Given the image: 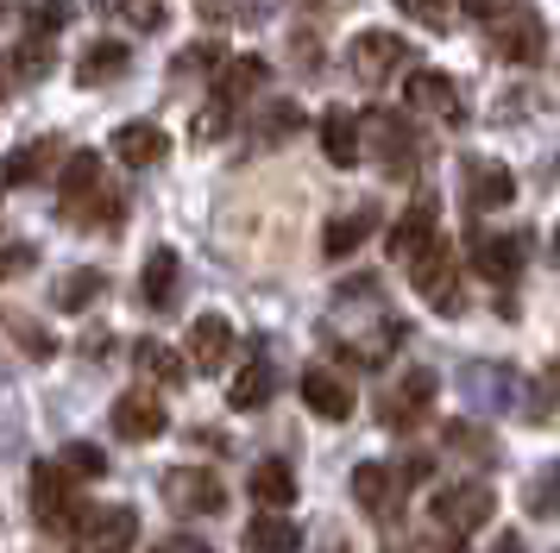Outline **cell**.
I'll return each mask as SVG.
<instances>
[{"label": "cell", "mask_w": 560, "mask_h": 553, "mask_svg": "<svg viewBox=\"0 0 560 553\" xmlns=\"http://www.w3.org/2000/svg\"><path fill=\"white\" fill-rule=\"evenodd\" d=\"M296 390H303V402L322 422H347L353 415V384H347V372H334V365H308Z\"/></svg>", "instance_id": "cell-11"}, {"label": "cell", "mask_w": 560, "mask_h": 553, "mask_svg": "<svg viewBox=\"0 0 560 553\" xmlns=\"http://www.w3.org/2000/svg\"><path fill=\"white\" fill-rule=\"evenodd\" d=\"M70 13H77V0H38V7H32V32H45V38H51V32L70 25Z\"/></svg>", "instance_id": "cell-35"}, {"label": "cell", "mask_w": 560, "mask_h": 553, "mask_svg": "<svg viewBox=\"0 0 560 553\" xmlns=\"http://www.w3.org/2000/svg\"><path fill=\"white\" fill-rule=\"evenodd\" d=\"M303 548V528L283 522V509H265L258 522H246V553H296Z\"/></svg>", "instance_id": "cell-22"}, {"label": "cell", "mask_w": 560, "mask_h": 553, "mask_svg": "<svg viewBox=\"0 0 560 553\" xmlns=\"http://www.w3.org/2000/svg\"><path fill=\"white\" fill-rule=\"evenodd\" d=\"M397 63H409V45L397 32H359L353 45H347V70L365 82V89H378L397 75Z\"/></svg>", "instance_id": "cell-6"}, {"label": "cell", "mask_w": 560, "mask_h": 553, "mask_svg": "<svg viewBox=\"0 0 560 553\" xmlns=\"http://www.w3.org/2000/svg\"><path fill=\"white\" fill-rule=\"evenodd\" d=\"M152 553H214L208 541H196V534H171V541H158Z\"/></svg>", "instance_id": "cell-41"}, {"label": "cell", "mask_w": 560, "mask_h": 553, "mask_svg": "<svg viewBox=\"0 0 560 553\" xmlns=\"http://www.w3.org/2000/svg\"><path fill=\"white\" fill-rule=\"evenodd\" d=\"M555 251H560V226H555Z\"/></svg>", "instance_id": "cell-43"}, {"label": "cell", "mask_w": 560, "mask_h": 553, "mask_svg": "<svg viewBox=\"0 0 560 553\" xmlns=\"http://www.w3.org/2000/svg\"><path fill=\"white\" fill-rule=\"evenodd\" d=\"M208 63H228V50L214 45V38H202V45L177 50V70H183V75H208Z\"/></svg>", "instance_id": "cell-36"}, {"label": "cell", "mask_w": 560, "mask_h": 553, "mask_svg": "<svg viewBox=\"0 0 560 553\" xmlns=\"http://www.w3.org/2000/svg\"><path fill=\"white\" fill-rule=\"evenodd\" d=\"M139 296L152 302V308H171L177 302V251L158 246L152 258H145V271H139Z\"/></svg>", "instance_id": "cell-23"}, {"label": "cell", "mask_w": 560, "mask_h": 553, "mask_svg": "<svg viewBox=\"0 0 560 553\" xmlns=\"http://www.w3.org/2000/svg\"><path fill=\"white\" fill-rule=\"evenodd\" d=\"M139 541V516H132V503H107V509H89L70 534V548L77 553H132Z\"/></svg>", "instance_id": "cell-5"}, {"label": "cell", "mask_w": 560, "mask_h": 553, "mask_svg": "<svg viewBox=\"0 0 560 553\" xmlns=\"http://www.w3.org/2000/svg\"><path fill=\"white\" fill-rule=\"evenodd\" d=\"M296 120H303V114H296L290 101H278V107L265 114V139H283V132H290V126H296Z\"/></svg>", "instance_id": "cell-38"}, {"label": "cell", "mask_w": 560, "mask_h": 553, "mask_svg": "<svg viewBox=\"0 0 560 553\" xmlns=\"http://www.w3.org/2000/svg\"><path fill=\"white\" fill-rule=\"evenodd\" d=\"M127 7V20L139 25V32H158L164 25V0H120Z\"/></svg>", "instance_id": "cell-37"}, {"label": "cell", "mask_w": 560, "mask_h": 553, "mask_svg": "<svg viewBox=\"0 0 560 553\" xmlns=\"http://www.w3.org/2000/svg\"><path fill=\"white\" fill-rule=\"evenodd\" d=\"M127 57H132V50L120 45V38H102V45H89V50H82L77 82H82V89H95V82H114V75L127 70Z\"/></svg>", "instance_id": "cell-24"}, {"label": "cell", "mask_w": 560, "mask_h": 553, "mask_svg": "<svg viewBox=\"0 0 560 553\" xmlns=\"http://www.w3.org/2000/svg\"><path fill=\"white\" fill-rule=\"evenodd\" d=\"M434 390H441V377H434V372H404V377H397V384H390V390L378 397L384 427H390V434H404V427H416L422 415H429Z\"/></svg>", "instance_id": "cell-7"}, {"label": "cell", "mask_w": 560, "mask_h": 553, "mask_svg": "<svg viewBox=\"0 0 560 553\" xmlns=\"http://www.w3.org/2000/svg\"><path fill=\"white\" fill-rule=\"evenodd\" d=\"M491 509H498V497H491L485 478H459V484H447V491H434V528H441L447 541L479 534V528L491 522Z\"/></svg>", "instance_id": "cell-3"}, {"label": "cell", "mask_w": 560, "mask_h": 553, "mask_svg": "<svg viewBox=\"0 0 560 553\" xmlns=\"http://www.w3.org/2000/svg\"><path fill=\"white\" fill-rule=\"evenodd\" d=\"M51 164H57V145H51V139H45V145H26V151H13V157H7V183H13V189H26L32 176L51 170Z\"/></svg>", "instance_id": "cell-29"}, {"label": "cell", "mask_w": 560, "mask_h": 553, "mask_svg": "<svg viewBox=\"0 0 560 553\" xmlns=\"http://www.w3.org/2000/svg\"><path fill=\"white\" fill-rule=\"evenodd\" d=\"M233 107H240V101H233L228 89H214V95H208V107L196 114V126H189V132H196L202 145H214V139H228V126H233Z\"/></svg>", "instance_id": "cell-27"}, {"label": "cell", "mask_w": 560, "mask_h": 553, "mask_svg": "<svg viewBox=\"0 0 560 553\" xmlns=\"http://www.w3.org/2000/svg\"><path fill=\"white\" fill-rule=\"evenodd\" d=\"M404 107H409V114H429V120H447V126L466 120V101H459V89L441 70H409Z\"/></svg>", "instance_id": "cell-9"}, {"label": "cell", "mask_w": 560, "mask_h": 553, "mask_svg": "<svg viewBox=\"0 0 560 553\" xmlns=\"http://www.w3.org/2000/svg\"><path fill=\"white\" fill-rule=\"evenodd\" d=\"M265 397H271V365H265V358H253L246 372L233 377L228 402H233V409H258V402H265Z\"/></svg>", "instance_id": "cell-28"}, {"label": "cell", "mask_w": 560, "mask_h": 553, "mask_svg": "<svg viewBox=\"0 0 560 553\" xmlns=\"http://www.w3.org/2000/svg\"><path fill=\"white\" fill-rule=\"evenodd\" d=\"M13 333H20V346H26L32 358H51V352H57V340H51V333H38V327H26V321L13 327Z\"/></svg>", "instance_id": "cell-39"}, {"label": "cell", "mask_w": 560, "mask_h": 553, "mask_svg": "<svg viewBox=\"0 0 560 553\" xmlns=\"http://www.w3.org/2000/svg\"><path fill=\"white\" fill-rule=\"evenodd\" d=\"M365 132H372V157H378L384 170L409 176L416 170V132H409V120H397V114H365Z\"/></svg>", "instance_id": "cell-10"}, {"label": "cell", "mask_w": 560, "mask_h": 553, "mask_svg": "<svg viewBox=\"0 0 560 553\" xmlns=\"http://www.w3.org/2000/svg\"><path fill=\"white\" fill-rule=\"evenodd\" d=\"M454 7L459 0H397V13L416 20V25H429V32H447V25H454Z\"/></svg>", "instance_id": "cell-32"}, {"label": "cell", "mask_w": 560, "mask_h": 553, "mask_svg": "<svg viewBox=\"0 0 560 553\" xmlns=\"http://www.w3.org/2000/svg\"><path fill=\"white\" fill-rule=\"evenodd\" d=\"M510 7H516V0H459V13H466V20H498V13H510Z\"/></svg>", "instance_id": "cell-40"}, {"label": "cell", "mask_w": 560, "mask_h": 553, "mask_svg": "<svg viewBox=\"0 0 560 553\" xmlns=\"http://www.w3.org/2000/svg\"><path fill=\"white\" fill-rule=\"evenodd\" d=\"M510 201H516V176L504 164H491V157L466 164V208L472 214H491V208H510Z\"/></svg>", "instance_id": "cell-17"}, {"label": "cell", "mask_w": 560, "mask_h": 553, "mask_svg": "<svg viewBox=\"0 0 560 553\" xmlns=\"http://www.w3.org/2000/svg\"><path fill=\"white\" fill-rule=\"evenodd\" d=\"M95 296H102V271H70L63 283H57V308H70V315L89 308Z\"/></svg>", "instance_id": "cell-31"}, {"label": "cell", "mask_w": 560, "mask_h": 553, "mask_svg": "<svg viewBox=\"0 0 560 553\" xmlns=\"http://www.w3.org/2000/svg\"><path fill=\"white\" fill-rule=\"evenodd\" d=\"M265 82V57H228V70H221V82L214 89H228L233 101H246Z\"/></svg>", "instance_id": "cell-30"}, {"label": "cell", "mask_w": 560, "mask_h": 553, "mask_svg": "<svg viewBox=\"0 0 560 553\" xmlns=\"http://www.w3.org/2000/svg\"><path fill=\"white\" fill-rule=\"evenodd\" d=\"M164 151H171V139H164V126L152 120H132L114 132V157L127 164V170H152V164H164Z\"/></svg>", "instance_id": "cell-20"}, {"label": "cell", "mask_w": 560, "mask_h": 553, "mask_svg": "<svg viewBox=\"0 0 560 553\" xmlns=\"http://www.w3.org/2000/svg\"><path fill=\"white\" fill-rule=\"evenodd\" d=\"M183 352H189L196 377L221 372V365L233 358V327L221 321V315H196V321H189V340H183Z\"/></svg>", "instance_id": "cell-15"}, {"label": "cell", "mask_w": 560, "mask_h": 553, "mask_svg": "<svg viewBox=\"0 0 560 553\" xmlns=\"http://www.w3.org/2000/svg\"><path fill=\"white\" fill-rule=\"evenodd\" d=\"M315 132H322V157H328L334 170H353L359 164V151H365V120H359L353 107H328L322 120H315Z\"/></svg>", "instance_id": "cell-13"}, {"label": "cell", "mask_w": 560, "mask_h": 553, "mask_svg": "<svg viewBox=\"0 0 560 553\" xmlns=\"http://www.w3.org/2000/svg\"><path fill=\"white\" fill-rule=\"evenodd\" d=\"M164 497L177 503L183 516H189V509H202V516L228 509V491H221V478H214V472H189V466H177V472L164 478Z\"/></svg>", "instance_id": "cell-18"}, {"label": "cell", "mask_w": 560, "mask_h": 553, "mask_svg": "<svg viewBox=\"0 0 560 553\" xmlns=\"http://www.w3.org/2000/svg\"><path fill=\"white\" fill-rule=\"evenodd\" d=\"M365 233H372V208H353V214H334V221H328V233H322V251H328V258H347V251H353L359 239H365Z\"/></svg>", "instance_id": "cell-26"}, {"label": "cell", "mask_w": 560, "mask_h": 553, "mask_svg": "<svg viewBox=\"0 0 560 553\" xmlns=\"http://www.w3.org/2000/svg\"><path fill=\"white\" fill-rule=\"evenodd\" d=\"M434 239H441V233H434V201L422 196V201H409L404 214H397V221H390V233H384V251H390V264H416V258H422V251L434 246Z\"/></svg>", "instance_id": "cell-8"}, {"label": "cell", "mask_w": 560, "mask_h": 553, "mask_svg": "<svg viewBox=\"0 0 560 553\" xmlns=\"http://www.w3.org/2000/svg\"><path fill=\"white\" fill-rule=\"evenodd\" d=\"M253 497L265 503V509H290V503H296V472H290L283 459L253 466Z\"/></svg>", "instance_id": "cell-25"}, {"label": "cell", "mask_w": 560, "mask_h": 553, "mask_svg": "<svg viewBox=\"0 0 560 553\" xmlns=\"http://www.w3.org/2000/svg\"><path fill=\"white\" fill-rule=\"evenodd\" d=\"M491 38H498V50H504L510 63H535V57H541V20L523 13V7L498 13V20H491Z\"/></svg>", "instance_id": "cell-19"}, {"label": "cell", "mask_w": 560, "mask_h": 553, "mask_svg": "<svg viewBox=\"0 0 560 553\" xmlns=\"http://www.w3.org/2000/svg\"><path fill=\"white\" fill-rule=\"evenodd\" d=\"M132 358H139V372L152 377V384H164V390H177V384H189V352H177V346H164V340H139L132 346Z\"/></svg>", "instance_id": "cell-21"}, {"label": "cell", "mask_w": 560, "mask_h": 553, "mask_svg": "<svg viewBox=\"0 0 560 553\" xmlns=\"http://www.w3.org/2000/svg\"><path fill=\"white\" fill-rule=\"evenodd\" d=\"M95 208H120L114 196H102V157L95 151H70L63 157V176H57V214L70 226H89L95 221Z\"/></svg>", "instance_id": "cell-2"}, {"label": "cell", "mask_w": 560, "mask_h": 553, "mask_svg": "<svg viewBox=\"0 0 560 553\" xmlns=\"http://www.w3.org/2000/svg\"><path fill=\"white\" fill-rule=\"evenodd\" d=\"M164 427H171V415H164V402H158L152 390H127V397L114 402V434H120V440H132V447L158 440Z\"/></svg>", "instance_id": "cell-12"}, {"label": "cell", "mask_w": 560, "mask_h": 553, "mask_svg": "<svg viewBox=\"0 0 560 553\" xmlns=\"http://www.w3.org/2000/svg\"><path fill=\"white\" fill-rule=\"evenodd\" d=\"M38 70H51V45H45V32H38L26 50H13V82H32Z\"/></svg>", "instance_id": "cell-34"}, {"label": "cell", "mask_w": 560, "mask_h": 553, "mask_svg": "<svg viewBox=\"0 0 560 553\" xmlns=\"http://www.w3.org/2000/svg\"><path fill=\"white\" fill-rule=\"evenodd\" d=\"M57 459H63V466H70L77 478H102V472H107V452L95 447V440H70V447L57 452Z\"/></svg>", "instance_id": "cell-33"}, {"label": "cell", "mask_w": 560, "mask_h": 553, "mask_svg": "<svg viewBox=\"0 0 560 553\" xmlns=\"http://www.w3.org/2000/svg\"><path fill=\"white\" fill-rule=\"evenodd\" d=\"M404 484L409 478H397L390 466H378V459H365L353 472V503L365 516H397V509H404Z\"/></svg>", "instance_id": "cell-14"}, {"label": "cell", "mask_w": 560, "mask_h": 553, "mask_svg": "<svg viewBox=\"0 0 560 553\" xmlns=\"http://www.w3.org/2000/svg\"><path fill=\"white\" fill-rule=\"evenodd\" d=\"M409 283H416V296L429 302V308H441V315H454L459 302H466V290H459V258H454V246H441V239L409 264Z\"/></svg>", "instance_id": "cell-4"}, {"label": "cell", "mask_w": 560, "mask_h": 553, "mask_svg": "<svg viewBox=\"0 0 560 553\" xmlns=\"http://www.w3.org/2000/svg\"><path fill=\"white\" fill-rule=\"evenodd\" d=\"M82 478L63 466V459H38L32 466V516H38V528H51V534H77V522L89 516L82 509V491H77Z\"/></svg>", "instance_id": "cell-1"}, {"label": "cell", "mask_w": 560, "mask_h": 553, "mask_svg": "<svg viewBox=\"0 0 560 553\" xmlns=\"http://www.w3.org/2000/svg\"><path fill=\"white\" fill-rule=\"evenodd\" d=\"M523 258H529V239H523V233H498V239L479 233V239H472V271L491 276V283H510V276L523 271Z\"/></svg>", "instance_id": "cell-16"}, {"label": "cell", "mask_w": 560, "mask_h": 553, "mask_svg": "<svg viewBox=\"0 0 560 553\" xmlns=\"http://www.w3.org/2000/svg\"><path fill=\"white\" fill-rule=\"evenodd\" d=\"M491 553H529V548H523V534H498V548Z\"/></svg>", "instance_id": "cell-42"}]
</instances>
